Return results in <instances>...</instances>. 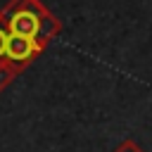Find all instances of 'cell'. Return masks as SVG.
<instances>
[{
  "mask_svg": "<svg viewBox=\"0 0 152 152\" xmlns=\"http://www.w3.org/2000/svg\"><path fill=\"white\" fill-rule=\"evenodd\" d=\"M24 66H17V64H12L10 59H5V57H0V93L14 81V76H19V71H21Z\"/></svg>",
  "mask_w": 152,
  "mask_h": 152,
  "instance_id": "obj_3",
  "label": "cell"
},
{
  "mask_svg": "<svg viewBox=\"0 0 152 152\" xmlns=\"http://www.w3.org/2000/svg\"><path fill=\"white\" fill-rule=\"evenodd\" d=\"M7 26H5V12L0 10V57H5V45H7Z\"/></svg>",
  "mask_w": 152,
  "mask_h": 152,
  "instance_id": "obj_5",
  "label": "cell"
},
{
  "mask_svg": "<svg viewBox=\"0 0 152 152\" xmlns=\"http://www.w3.org/2000/svg\"><path fill=\"white\" fill-rule=\"evenodd\" d=\"M43 48L38 45L36 38H26V36H7V45H5V59H10L17 66H26L36 55H40Z\"/></svg>",
  "mask_w": 152,
  "mask_h": 152,
  "instance_id": "obj_2",
  "label": "cell"
},
{
  "mask_svg": "<svg viewBox=\"0 0 152 152\" xmlns=\"http://www.w3.org/2000/svg\"><path fill=\"white\" fill-rule=\"evenodd\" d=\"M5 12V26L12 36L36 38L38 45H45L62 33V21L40 2V0H10Z\"/></svg>",
  "mask_w": 152,
  "mask_h": 152,
  "instance_id": "obj_1",
  "label": "cell"
},
{
  "mask_svg": "<svg viewBox=\"0 0 152 152\" xmlns=\"http://www.w3.org/2000/svg\"><path fill=\"white\" fill-rule=\"evenodd\" d=\"M114 152H145L135 140H131V138H126V140H121L116 147H114Z\"/></svg>",
  "mask_w": 152,
  "mask_h": 152,
  "instance_id": "obj_4",
  "label": "cell"
}]
</instances>
